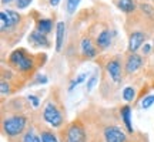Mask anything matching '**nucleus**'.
Here are the masks:
<instances>
[{"label": "nucleus", "mask_w": 154, "mask_h": 142, "mask_svg": "<svg viewBox=\"0 0 154 142\" xmlns=\"http://www.w3.org/2000/svg\"><path fill=\"white\" fill-rule=\"evenodd\" d=\"M26 125H27V118L24 115H10L3 120V132L10 138L19 137L26 129Z\"/></svg>", "instance_id": "1"}, {"label": "nucleus", "mask_w": 154, "mask_h": 142, "mask_svg": "<svg viewBox=\"0 0 154 142\" xmlns=\"http://www.w3.org/2000/svg\"><path fill=\"white\" fill-rule=\"evenodd\" d=\"M9 60H10V63L13 66H16L17 68L20 71H23V72L30 71L33 68V60H32V57H29V55L26 54V51L22 49L14 50L10 54Z\"/></svg>", "instance_id": "2"}, {"label": "nucleus", "mask_w": 154, "mask_h": 142, "mask_svg": "<svg viewBox=\"0 0 154 142\" xmlns=\"http://www.w3.org/2000/svg\"><path fill=\"white\" fill-rule=\"evenodd\" d=\"M43 118L53 128H59V126L63 125V115H61V112L57 109V107L53 102H49L44 107Z\"/></svg>", "instance_id": "3"}, {"label": "nucleus", "mask_w": 154, "mask_h": 142, "mask_svg": "<svg viewBox=\"0 0 154 142\" xmlns=\"http://www.w3.org/2000/svg\"><path fill=\"white\" fill-rule=\"evenodd\" d=\"M20 14L14 10H3L0 13V30L6 31V30H11L14 28L20 23Z\"/></svg>", "instance_id": "4"}, {"label": "nucleus", "mask_w": 154, "mask_h": 142, "mask_svg": "<svg viewBox=\"0 0 154 142\" xmlns=\"http://www.w3.org/2000/svg\"><path fill=\"white\" fill-rule=\"evenodd\" d=\"M64 139L66 142H86V131L80 124L73 122L67 126Z\"/></svg>", "instance_id": "5"}, {"label": "nucleus", "mask_w": 154, "mask_h": 142, "mask_svg": "<svg viewBox=\"0 0 154 142\" xmlns=\"http://www.w3.org/2000/svg\"><path fill=\"white\" fill-rule=\"evenodd\" d=\"M104 139L106 142H126L127 137L119 126H107L104 129Z\"/></svg>", "instance_id": "6"}, {"label": "nucleus", "mask_w": 154, "mask_h": 142, "mask_svg": "<svg viewBox=\"0 0 154 142\" xmlns=\"http://www.w3.org/2000/svg\"><path fill=\"white\" fill-rule=\"evenodd\" d=\"M29 43L32 44L33 47H42V49H46V47H50V41L47 40V37H46V34H43L42 31H38L37 28L34 30V31H32L30 33V36H29Z\"/></svg>", "instance_id": "7"}, {"label": "nucleus", "mask_w": 154, "mask_h": 142, "mask_svg": "<svg viewBox=\"0 0 154 142\" xmlns=\"http://www.w3.org/2000/svg\"><path fill=\"white\" fill-rule=\"evenodd\" d=\"M144 40H146V34L143 31H133L130 34V37H128V51L136 53L143 46Z\"/></svg>", "instance_id": "8"}, {"label": "nucleus", "mask_w": 154, "mask_h": 142, "mask_svg": "<svg viewBox=\"0 0 154 142\" xmlns=\"http://www.w3.org/2000/svg\"><path fill=\"white\" fill-rule=\"evenodd\" d=\"M106 70H107V72H109V75H110V78L113 81L117 82V84L121 82V66L119 61L111 60L110 63H107Z\"/></svg>", "instance_id": "9"}, {"label": "nucleus", "mask_w": 154, "mask_h": 142, "mask_svg": "<svg viewBox=\"0 0 154 142\" xmlns=\"http://www.w3.org/2000/svg\"><path fill=\"white\" fill-rule=\"evenodd\" d=\"M141 64H143V58L138 54H136V53H131L126 61V72H128V74L136 72L141 67Z\"/></svg>", "instance_id": "10"}, {"label": "nucleus", "mask_w": 154, "mask_h": 142, "mask_svg": "<svg viewBox=\"0 0 154 142\" xmlns=\"http://www.w3.org/2000/svg\"><path fill=\"white\" fill-rule=\"evenodd\" d=\"M111 38H113V33H111L109 28H104V30H101L96 38V43L99 46V49L101 50H106L110 47L111 44Z\"/></svg>", "instance_id": "11"}, {"label": "nucleus", "mask_w": 154, "mask_h": 142, "mask_svg": "<svg viewBox=\"0 0 154 142\" xmlns=\"http://www.w3.org/2000/svg\"><path fill=\"white\" fill-rule=\"evenodd\" d=\"M80 49H82L83 55H84V57H87V58H93V57H96V54H97L96 47L93 46L91 40L87 38V37L82 40V43H80Z\"/></svg>", "instance_id": "12"}, {"label": "nucleus", "mask_w": 154, "mask_h": 142, "mask_svg": "<svg viewBox=\"0 0 154 142\" xmlns=\"http://www.w3.org/2000/svg\"><path fill=\"white\" fill-rule=\"evenodd\" d=\"M64 36H66V24L64 22H59L56 26V51H60L64 43Z\"/></svg>", "instance_id": "13"}, {"label": "nucleus", "mask_w": 154, "mask_h": 142, "mask_svg": "<svg viewBox=\"0 0 154 142\" xmlns=\"http://www.w3.org/2000/svg\"><path fill=\"white\" fill-rule=\"evenodd\" d=\"M120 115H121V120L124 121V125H126L127 131L128 132H133V125H131V108L128 105H124L120 111Z\"/></svg>", "instance_id": "14"}, {"label": "nucleus", "mask_w": 154, "mask_h": 142, "mask_svg": "<svg viewBox=\"0 0 154 142\" xmlns=\"http://www.w3.org/2000/svg\"><path fill=\"white\" fill-rule=\"evenodd\" d=\"M116 4L124 13H131V11L136 10V1L134 0H117Z\"/></svg>", "instance_id": "15"}, {"label": "nucleus", "mask_w": 154, "mask_h": 142, "mask_svg": "<svg viewBox=\"0 0 154 142\" xmlns=\"http://www.w3.org/2000/svg\"><path fill=\"white\" fill-rule=\"evenodd\" d=\"M51 28H53V22H51L50 19H40L37 22V30L42 31L43 34L50 33Z\"/></svg>", "instance_id": "16"}, {"label": "nucleus", "mask_w": 154, "mask_h": 142, "mask_svg": "<svg viewBox=\"0 0 154 142\" xmlns=\"http://www.w3.org/2000/svg\"><path fill=\"white\" fill-rule=\"evenodd\" d=\"M87 75H88L87 72H82V74H79V75H77L76 78H74V80L72 81V84H70V87H69V91H73V90H74L76 87H79V85H80L82 82L86 81V78H87Z\"/></svg>", "instance_id": "17"}, {"label": "nucleus", "mask_w": 154, "mask_h": 142, "mask_svg": "<svg viewBox=\"0 0 154 142\" xmlns=\"http://www.w3.org/2000/svg\"><path fill=\"white\" fill-rule=\"evenodd\" d=\"M40 139H42V142H59L57 137L51 131H42Z\"/></svg>", "instance_id": "18"}, {"label": "nucleus", "mask_w": 154, "mask_h": 142, "mask_svg": "<svg viewBox=\"0 0 154 142\" xmlns=\"http://www.w3.org/2000/svg\"><path fill=\"white\" fill-rule=\"evenodd\" d=\"M134 97H136V91H134L133 87H126L123 90V99H124V101L130 102V101L134 99Z\"/></svg>", "instance_id": "19"}, {"label": "nucleus", "mask_w": 154, "mask_h": 142, "mask_svg": "<svg viewBox=\"0 0 154 142\" xmlns=\"http://www.w3.org/2000/svg\"><path fill=\"white\" fill-rule=\"evenodd\" d=\"M23 142H42V139H40V137H37L34 134L33 129H29L24 134V137H23Z\"/></svg>", "instance_id": "20"}, {"label": "nucleus", "mask_w": 154, "mask_h": 142, "mask_svg": "<svg viewBox=\"0 0 154 142\" xmlns=\"http://www.w3.org/2000/svg\"><path fill=\"white\" fill-rule=\"evenodd\" d=\"M154 104V94H150V95H146L143 99H141V108L143 109H149L151 105Z\"/></svg>", "instance_id": "21"}, {"label": "nucleus", "mask_w": 154, "mask_h": 142, "mask_svg": "<svg viewBox=\"0 0 154 142\" xmlns=\"http://www.w3.org/2000/svg\"><path fill=\"white\" fill-rule=\"evenodd\" d=\"M79 3H80V0H67V3H66L67 13H69V14H73V13L77 10Z\"/></svg>", "instance_id": "22"}, {"label": "nucleus", "mask_w": 154, "mask_h": 142, "mask_svg": "<svg viewBox=\"0 0 154 142\" xmlns=\"http://www.w3.org/2000/svg\"><path fill=\"white\" fill-rule=\"evenodd\" d=\"M97 81H99V74H97V72H94L93 75L90 77V80L87 81V87H86V90H87V91H91V90L96 87Z\"/></svg>", "instance_id": "23"}, {"label": "nucleus", "mask_w": 154, "mask_h": 142, "mask_svg": "<svg viewBox=\"0 0 154 142\" xmlns=\"http://www.w3.org/2000/svg\"><path fill=\"white\" fill-rule=\"evenodd\" d=\"M0 93H2L3 97H6V95L10 94V85H9V82H6L5 80L0 82Z\"/></svg>", "instance_id": "24"}, {"label": "nucleus", "mask_w": 154, "mask_h": 142, "mask_svg": "<svg viewBox=\"0 0 154 142\" xmlns=\"http://www.w3.org/2000/svg\"><path fill=\"white\" fill-rule=\"evenodd\" d=\"M14 1H16L17 9H20V10H23V9L29 7V4L32 3V0H14Z\"/></svg>", "instance_id": "25"}, {"label": "nucleus", "mask_w": 154, "mask_h": 142, "mask_svg": "<svg viewBox=\"0 0 154 142\" xmlns=\"http://www.w3.org/2000/svg\"><path fill=\"white\" fill-rule=\"evenodd\" d=\"M140 7H141V10L146 11V13H147L149 16L154 17V9H153V7H151L150 4H147V3H144V4H141Z\"/></svg>", "instance_id": "26"}, {"label": "nucleus", "mask_w": 154, "mask_h": 142, "mask_svg": "<svg viewBox=\"0 0 154 142\" xmlns=\"http://www.w3.org/2000/svg\"><path fill=\"white\" fill-rule=\"evenodd\" d=\"M27 98H29V101L32 102V105H33V108H37L38 105H40V101H38V98L36 97V95H29Z\"/></svg>", "instance_id": "27"}, {"label": "nucleus", "mask_w": 154, "mask_h": 142, "mask_svg": "<svg viewBox=\"0 0 154 142\" xmlns=\"http://www.w3.org/2000/svg\"><path fill=\"white\" fill-rule=\"evenodd\" d=\"M34 82H36V84H46V82H47V77H46V75H42V74H38L37 78L34 80Z\"/></svg>", "instance_id": "28"}, {"label": "nucleus", "mask_w": 154, "mask_h": 142, "mask_svg": "<svg viewBox=\"0 0 154 142\" xmlns=\"http://www.w3.org/2000/svg\"><path fill=\"white\" fill-rule=\"evenodd\" d=\"M150 51H151V46H150V44H144L143 53H144V54H149Z\"/></svg>", "instance_id": "29"}, {"label": "nucleus", "mask_w": 154, "mask_h": 142, "mask_svg": "<svg viewBox=\"0 0 154 142\" xmlns=\"http://www.w3.org/2000/svg\"><path fill=\"white\" fill-rule=\"evenodd\" d=\"M59 3H60V0H50V4L53 6V7H56Z\"/></svg>", "instance_id": "30"}, {"label": "nucleus", "mask_w": 154, "mask_h": 142, "mask_svg": "<svg viewBox=\"0 0 154 142\" xmlns=\"http://www.w3.org/2000/svg\"><path fill=\"white\" fill-rule=\"evenodd\" d=\"M2 3L3 4H9V3H11V0H2Z\"/></svg>", "instance_id": "31"}]
</instances>
